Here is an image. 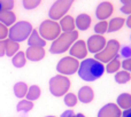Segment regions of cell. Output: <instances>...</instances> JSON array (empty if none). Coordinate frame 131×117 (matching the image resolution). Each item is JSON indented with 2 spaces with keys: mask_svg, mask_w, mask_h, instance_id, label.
<instances>
[{
  "mask_svg": "<svg viewBox=\"0 0 131 117\" xmlns=\"http://www.w3.org/2000/svg\"><path fill=\"white\" fill-rule=\"evenodd\" d=\"M86 44L83 40H78L77 43H75V45L70 48V54L72 56H76L78 58H83L84 56H86Z\"/></svg>",
  "mask_w": 131,
  "mask_h": 117,
  "instance_id": "12",
  "label": "cell"
},
{
  "mask_svg": "<svg viewBox=\"0 0 131 117\" xmlns=\"http://www.w3.org/2000/svg\"><path fill=\"white\" fill-rule=\"evenodd\" d=\"M121 55L124 57L130 58L131 57V47H129V46H123V47L121 48Z\"/></svg>",
  "mask_w": 131,
  "mask_h": 117,
  "instance_id": "33",
  "label": "cell"
},
{
  "mask_svg": "<svg viewBox=\"0 0 131 117\" xmlns=\"http://www.w3.org/2000/svg\"><path fill=\"white\" fill-rule=\"evenodd\" d=\"M115 79H116V81L120 83V84L127 83L128 80H130V75L128 74V72H125V71H121L115 76Z\"/></svg>",
  "mask_w": 131,
  "mask_h": 117,
  "instance_id": "28",
  "label": "cell"
},
{
  "mask_svg": "<svg viewBox=\"0 0 131 117\" xmlns=\"http://www.w3.org/2000/svg\"><path fill=\"white\" fill-rule=\"evenodd\" d=\"M75 0H57L51 7L50 11H48V16L52 20H60L66 15L69 8L71 7L72 2Z\"/></svg>",
  "mask_w": 131,
  "mask_h": 117,
  "instance_id": "5",
  "label": "cell"
},
{
  "mask_svg": "<svg viewBox=\"0 0 131 117\" xmlns=\"http://www.w3.org/2000/svg\"><path fill=\"white\" fill-rule=\"evenodd\" d=\"M121 116V111L117 108V106L113 103L106 104L104 108L100 109L99 115L98 117H120Z\"/></svg>",
  "mask_w": 131,
  "mask_h": 117,
  "instance_id": "11",
  "label": "cell"
},
{
  "mask_svg": "<svg viewBox=\"0 0 131 117\" xmlns=\"http://www.w3.org/2000/svg\"><path fill=\"white\" fill-rule=\"evenodd\" d=\"M41 0H23V6L25 9H35L39 6Z\"/></svg>",
  "mask_w": 131,
  "mask_h": 117,
  "instance_id": "29",
  "label": "cell"
},
{
  "mask_svg": "<svg viewBox=\"0 0 131 117\" xmlns=\"http://www.w3.org/2000/svg\"><path fill=\"white\" fill-rule=\"evenodd\" d=\"M48 117H54V116H48Z\"/></svg>",
  "mask_w": 131,
  "mask_h": 117,
  "instance_id": "41",
  "label": "cell"
},
{
  "mask_svg": "<svg viewBox=\"0 0 131 117\" xmlns=\"http://www.w3.org/2000/svg\"><path fill=\"white\" fill-rule=\"evenodd\" d=\"M60 32H61V27L55 21L46 20L39 25V33L47 40H53L58 38L60 36Z\"/></svg>",
  "mask_w": 131,
  "mask_h": 117,
  "instance_id": "4",
  "label": "cell"
},
{
  "mask_svg": "<svg viewBox=\"0 0 131 117\" xmlns=\"http://www.w3.org/2000/svg\"><path fill=\"white\" fill-rule=\"evenodd\" d=\"M27 55L28 58L31 61H38L41 60L45 55L43 47H29L27 51Z\"/></svg>",
  "mask_w": 131,
  "mask_h": 117,
  "instance_id": "14",
  "label": "cell"
},
{
  "mask_svg": "<svg viewBox=\"0 0 131 117\" xmlns=\"http://www.w3.org/2000/svg\"><path fill=\"white\" fill-rule=\"evenodd\" d=\"M118 50H120V44L117 40H109L107 43V46L101 51V52L95 54V58L101 62H109L117 55Z\"/></svg>",
  "mask_w": 131,
  "mask_h": 117,
  "instance_id": "6",
  "label": "cell"
},
{
  "mask_svg": "<svg viewBox=\"0 0 131 117\" xmlns=\"http://www.w3.org/2000/svg\"><path fill=\"white\" fill-rule=\"evenodd\" d=\"M75 23H76V27L78 28L79 30L85 31V30H88L91 25V17L88 15V14H81V15L77 16Z\"/></svg>",
  "mask_w": 131,
  "mask_h": 117,
  "instance_id": "13",
  "label": "cell"
},
{
  "mask_svg": "<svg viewBox=\"0 0 131 117\" xmlns=\"http://www.w3.org/2000/svg\"><path fill=\"white\" fill-rule=\"evenodd\" d=\"M5 43H6V54L8 55V56H12L15 52H17L18 45L16 41H13V40H10V39H7V40H5Z\"/></svg>",
  "mask_w": 131,
  "mask_h": 117,
  "instance_id": "21",
  "label": "cell"
},
{
  "mask_svg": "<svg viewBox=\"0 0 131 117\" xmlns=\"http://www.w3.org/2000/svg\"><path fill=\"white\" fill-rule=\"evenodd\" d=\"M124 24V18L122 17H115L109 22L108 24V30L107 32H115L117 30H120L122 28V25Z\"/></svg>",
  "mask_w": 131,
  "mask_h": 117,
  "instance_id": "19",
  "label": "cell"
},
{
  "mask_svg": "<svg viewBox=\"0 0 131 117\" xmlns=\"http://www.w3.org/2000/svg\"><path fill=\"white\" fill-rule=\"evenodd\" d=\"M121 2H122L123 5H129V4H131V0H120Z\"/></svg>",
  "mask_w": 131,
  "mask_h": 117,
  "instance_id": "39",
  "label": "cell"
},
{
  "mask_svg": "<svg viewBox=\"0 0 131 117\" xmlns=\"http://www.w3.org/2000/svg\"><path fill=\"white\" fill-rule=\"evenodd\" d=\"M122 67L124 68L125 70H130V71H131V57L123 61V62H122Z\"/></svg>",
  "mask_w": 131,
  "mask_h": 117,
  "instance_id": "36",
  "label": "cell"
},
{
  "mask_svg": "<svg viewBox=\"0 0 131 117\" xmlns=\"http://www.w3.org/2000/svg\"><path fill=\"white\" fill-rule=\"evenodd\" d=\"M8 29H7V27L5 24H2V23H0V40H4L5 38L7 37V34H8Z\"/></svg>",
  "mask_w": 131,
  "mask_h": 117,
  "instance_id": "32",
  "label": "cell"
},
{
  "mask_svg": "<svg viewBox=\"0 0 131 117\" xmlns=\"http://www.w3.org/2000/svg\"><path fill=\"white\" fill-rule=\"evenodd\" d=\"M60 27L64 32L75 31V21L71 16H64L60 22Z\"/></svg>",
  "mask_w": 131,
  "mask_h": 117,
  "instance_id": "16",
  "label": "cell"
},
{
  "mask_svg": "<svg viewBox=\"0 0 131 117\" xmlns=\"http://www.w3.org/2000/svg\"><path fill=\"white\" fill-rule=\"evenodd\" d=\"M50 84H51V92H52L53 95H57V97L63 95L70 86L69 79L63 76H57L54 78H52Z\"/></svg>",
  "mask_w": 131,
  "mask_h": 117,
  "instance_id": "7",
  "label": "cell"
},
{
  "mask_svg": "<svg viewBox=\"0 0 131 117\" xmlns=\"http://www.w3.org/2000/svg\"><path fill=\"white\" fill-rule=\"evenodd\" d=\"M107 30H108V23L106 22V21H101V22H99L98 24H95L94 27V31L97 32V33H105V32H107Z\"/></svg>",
  "mask_w": 131,
  "mask_h": 117,
  "instance_id": "27",
  "label": "cell"
},
{
  "mask_svg": "<svg viewBox=\"0 0 131 117\" xmlns=\"http://www.w3.org/2000/svg\"><path fill=\"white\" fill-rule=\"evenodd\" d=\"M117 102H118V106H120L121 108L127 110V109L131 108V95L127 94V93L121 94L120 97L117 98Z\"/></svg>",
  "mask_w": 131,
  "mask_h": 117,
  "instance_id": "20",
  "label": "cell"
},
{
  "mask_svg": "<svg viewBox=\"0 0 131 117\" xmlns=\"http://www.w3.org/2000/svg\"><path fill=\"white\" fill-rule=\"evenodd\" d=\"M78 97H79V100H81L82 102H84V103H89V102L93 99V91L91 90L90 87L85 86V87L81 88Z\"/></svg>",
  "mask_w": 131,
  "mask_h": 117,
  "instance_id": "18",
  "label": "cell"
},
{
  "mask_svg": "<svg viewBox=\"0 0 131 117\" xmlns=\"http://www.w3.org/2000/svg\"><path fill=\"white\" fill-rule=\"evenodd\" d=\"M118 68H120V61H118V55H116V56L109 62V64L107 65V71L108 72H115Z\"/></svg>",
  "mask_w": 131,
  "mask_h": 117,
  "instance_id": "24",
  "label": "cell"
},
{
  "mask_svg": "<svg viewBox=\"0 0 131 117\" xmlns=\"http://www.w3.org/2000/svg\"><path fill=\"white\" fill-rule=\"evenodd\" d=\"M127 25H128L129 28H131V15L129 16V18L127 20Z\"/></svg>",
  "mask_w": 131,
  "mask_h": 117,
  "instance_id": "40",
  "label": "cell"
},
{
  "mask_svg": "<svg viewBox=\"0 0 131 117\" xmlns=\"http://www.w3.org/2000/svg\"><path fill=\"white\" fill-rule=\"evenodd\" d=\"M122 13H124V14H130L131 15V4L129 5H123L122 7H121V9H120Z\"/></svg>",
  "mask_w": 131,
  "mask_h": 117,
  "instance_id": "35",
  "label": "cell"
},
{
  "mask_svg": "<svg viewBox=\"0 0 131 117\" xmlns=\"http://www.w3.org/2000/svg\"><path fill=\"white\" fill-rule=\"evenodd\" d=\"M78 38V32L71 31V32H63L57 38V40L52 44L51 47V53L54 54H59V53H63L69 48V46L74 43L76 39Z\"/></svg>",
  "mask_w": 131,
  "mask_h": 117,
  "instance_id": "2",
  "label": "cell"
},
{
  "mask_svg": "<svg viewBox=\"0 0 131 117\" xmlns=\"http://www.w3.org/2000/svg\"><path fill=\"white\" fill-rule=\"evenodd\" d=\"M28 99L29 100H36L39 98V95H40V90H39V87H37V86H31V87L29 88V93H28Z\"/></svg>",
  "mask_w": 131,
  "mask_h": 117,
  "instance_id": "25",
  "label": "cell"
},
{
  "mask_svg": "<svg viewBox=\"0 0 131 117\" xmlns=\"http://www.w3.org/2000/svg\"><path fill=\"white\" fill-rule=\"evenodd\" d=\"M106 40L102 36H91L88 40L89 51L92 53H99L105 48Z\"/></svg>",
  "mask_w": 131,
  "mask_h": 117,
  "instance_id": "9",
  "label": "cell"
},
{
  "mask_svg": "<svg viewBox=\"0 0 131 117\" xmlns=\"http://www.w3.org/2000/svg\"><path fill=\"white\" fill-rule=\"evenodd\" d=\"M15 20H16V16L12 10H4L0 13V21H1V23L5 24L6 27L13 24V23L15 22Z\"/></svg>",
  "mask_w": 131,
  "mask_h": 117,
  "instance_id": "17",
  "label": "cell"
},
{
  "mask_svg": "<svg viewBox=\"0 0 131 117\" xmlns=\"http://www.w3.org/2000/svg\"><path fill=\"white\" fill-rule=\"evenodd\" d=\"M64 102H66V104H67V106L72 107V106H75V104H76L77 99H76V97H75V94H72V93H69V94L66 95Z\"/></svg>",
  "mask_w": 131,
  "mask_h": 117,
  "instance_id": "31",
  "label": "cell"
},
{
  "mask_svg": "<svg viewBox=\"0 0 131 117\" xmlns=\"http://www.w3.org/2000/svg\"><path fill=\"white\" fill-rule=\"evenodd\" d=\"M29 46L30 47H44L45 46V40L38 36L37 30H32L31 34L29 36Z\"/></svg>",
  "mask_w": 131,
  "mask_h": 117,
  "instance_id": "15",
  "label": "cell"
},
{
  "mask_svg": "<svg viewBox=\"0 0 131 117\" xmlns=\"http://www.w3.org/2000/svg\"><path fill=\"white\" fill-rule=\"evenodd\" d=\"M32 107H34L32 102H30V101H21L20 103L17 104V110L18 111H29Z\"/></svg>",
  "mask_w": 131,
  "mask_h": 117,
  "instance_id": "30",
  "label": "cell"
},
{
  "mask_svg": "<svg viewBox=\"0 0 131 117\" xmlns=\"http://www.w3.org/2000/svg\"><path fill=\"white\" fill-rule=\"evenodd\" d=\"M14 91H15L16 97L22 98L27 94V85L24 83H17L14 87Z\"/></svg>",
  "mask_w": 131,
  "mask_h": 117,
  "instance_id": "22",
  "label": "cell"
},
{
  "mask_svg": "<svg viewBox=\"0 0 131 117\" xmlns=\"http://www.w3.org/2000/svg\"><path fill=\"white\" fill-rule=\"evenodd\" d=\"M13 63L16 68H21L24 65L25 63V57H24V53L23 52H18L16 54V56H14L13 58Z\"/></svg>",
  "mask_w": 131,
  "mask_h": 117,
  "instance_id": "23",
  "label": "cell"
},
{
  "mask_svg": "<svg viewBox=\"0 0 131 117\" xmlns=\"http://www.w3.org/2000/svg\"><path fill=\"white\" fill-rule=\"evenodd\" d=\"M61 117H85V116L82 115V114H77V115H75L72 110H67V111H64V113L62 114Z\"/></svg>",
  "mask_w": 131,
  "mask_h": 117,
  "instance_id": "34",
  "label": "cell"
},
{
  "mask_svg": "<svg viewBox=\"0 0 131 117\" xmlns=\"http://www.w3.org/2000/svg\"><path fill=\"white\" fill-rule=\"evenodd\" d=\"M31 32H32V25L29 22L21 21V22L16 23L10 28L8 34L10 40L17 43V41H23L27 38H29Z\"/></svg>",
  "mask_w": 131,
  "mask_h": 117,
  "instance_id": "3",
  "label": "cell"
},
{
  "mask_svg": "<svg viewBox=\"0 0 131 117\" xmlns=\"http://www.w3.org/2000/svg\"><path fill=\"white\" fill-rule=\"evenodd\" d=\"M77 68H78V62H77L75 58L64 57L59 62L57 69H58V71L61 72V74L71 75V74H74V72L76 71Z\"/></svg>",
  "mask_w": 131,
  "mask_h": 117,
  "instance_id": "8",
  "label": "cell"
},
{
  "mask_svg": "<svg viewBox=\"0 0 131 117\" xmlns=\"http://www.w3.org/2000/svg\"><path fill=\"white\" fill-rule=\"evenodd\" d=\"M14 7V0H0V13L4 10H10Z\"/></svg>",
  "mask_w": 131,
  "mask_h": 117,
  "instance_id": "26",
  "label": "cell"
},
{
  "mask_svg": "<svg viewBox=\"0 0 131 117\" xmlns=\"http://www.w3.org/2000/svg\"><path fill=\"white\" fill-rule=\"evenodd\" d=\"M112 13H113V5L108 1H104L98 6L97 10H95V16L97 18L104 21L112 15Z\"/></svg>",
  "mask_w": 131,
  "mask_h": 117,
  "instance_id": "10",
  "label": "cell"
},
{
  "mask_svg": "<svg viewBox=\"0 0 131 117\" xmlns=\"http://www.w3.org/2000/svg\"><path fill=\"white\" fill-rule=\"evenodd\" d=\"M123 117H131V108L123 111Z\"/></svg>",
  "mask_w": 131,
  "mask_h": 117,
  "instance_id": "38",
  "label": "cell"
},
{
  "mask_svg": "<svg viewBox=\"0 0 131 117\" xmlns=\"http://www.w3.org/2000/svg\"><path fill=\"white\" fill-rule=\"evenodd\" d=\"M6 52V43L5 40H0V56H4Z\"/></svg>",
  "mask_w": 131,
  "mask_h": 117,
  "instance_id": "37",
  "label": "cell"
},
{
  "mask_svg": "<svg viewBox=\"0 0 131 117\" xmlns=\"http://www.w3.org/2000/svg\"><path fill=\"white\" fill-rule=\"evenodd\" d=\"M105 68L101 62L93 58H86L82 62L78 70V75L86 81H93L104 75Z\"/></svg>",
  "mask_w": 131,
  "mask_h": 117,
  "instance_id": "1",
  "label": "cell"
}]
</instances>
